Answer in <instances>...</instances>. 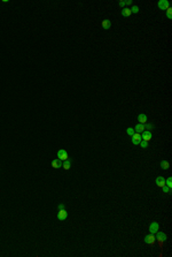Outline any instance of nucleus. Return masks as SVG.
<instances>
[{
  "mask_svg": "<svg viewBox=\"0 0 172 257\" xmlns=\"http://www.w3.org/2000/svg\"><path fill=\"white\" fill-rule=\"evenodd\" d=\"M155 234H156V240L160 242V244H163L165 242V240H166V234L163 233V232H158V231Z\"/></svg>",
  "mask_w": 172,
  "mask_h": 257,
  "instance_id": "1",
  "label": "nucleus"
},
{
  "mask_svg": "<svg viewBox=\"0 0 172 257\" xmlns=\"http://www.w3.org/2000/svg\"><path fill=\"white\" fill-rule=\"evenodd\" d=\"M157 6H158V8H160L161 11H166V9L170 7V4H169L168 0H160V1L157 2Z\"/></svg>",
  "mask_w": 172,
  "mask_h": 257,
  "instance_id": "2",
  "label": "nucleus"
},
{
  "mask_svg": "<svg viewBox=\"0 0 172 257\" xmlns=\"http://www.w3.org/2000/svg\"><path fill=\"white\" fill-rule=\"evenodd\" d=\"M145 242H146L147 244L153 246V244H155V242H156V238L154 236V234H148V235H146V238H145Z\"/></svg>",
  "mask_w": 172,
  "mask_h": 257,
  "instance_id": "3",
  "label": "nucleus"
},
{
  "mask_svg": "<svg viewBox=\"0 0 172 257\" xmlns=\"http://www.w3.org/2000/svg\"><path fill=\"white\" fill-rule=\"evenodd\" d=\"M57 158L59 159H61L62 162L63 160H65V159H68V152L64 150V149H60L59 151H57Z\"/></svg>",
  "mask_w": 172,
  "mask_h": 257,
  "instance_id": "4",
  "label": "nucleus"
},
{
  "mask_svg": "<svg viewBox=\"0 0 172 257\" xmlns=\"http://www.w3.org/2000/svg\"><path fill=\"white\" fill-rule=\"evenodd\" d=\"M142 141L141 138V135L140 134H138V133H134L133 135H132V143L134 144V145H139V143Z\"/></svg>",
  "mask_w": 172,
  "mask_h": 257,
  "instance_id": "5",
  "label": "nucleus"
},
{
  "mask_svg": "<svg viewBox=\"0 0 172 257\" xmlns=\"http://www.w3.org/2000/svg\"><path fill=\"white\" fill-rule=\"evenodd\" d=\"M68 218V212L65 211V209H63V210H59V212H57V219L59 220H65Z\"/></svg>",
  "mask_w": 172,
  "mask_h": 257,
  "instance_id": "6",
  "label": "nucleus"
},
{
  "mask_svg": "<svg viewBox=\"0 0 172 257\" xmlns=\"http://www.w3.org/2000/svg\"><path fill=\"white\" fill-rule=\"evenodd\" d=\"M151 133L149 132V130H145L143 133H141V138L142 141H147V142H149L150 140H151Z\"/></svg>",
  "mask_w": 172,
  "mask_h": 257,
  "instance_id": "7",
  "label": "nucleus"
},
{
  "mask_svg": "<svg viewBox=\"0 0 172 257\" xmlns=\"http://www.w3.org/2000/svg\"><path fill=\"white\" fill-rule=\"evenodd\" d=\"M158 224L156 223V221H153V223L149 225V233L150 234H155L157 231H158Z\"/></svg>",
  "mask_w": 172,
  "mask_h": 257,
  "instance_id": "8",
  "label": "nucleus"
},
{
  "mask_svg": "<svg viewBox=\"0 0 172 257\" xmlns=\"http://www.w3.org/2000/svg\"><path fill=\"white\" fill-rule=\"evenodd\" d=\"M62 163H63V162H62L61 159L56 158L52 162V167L53 168H60V167H62Z\"/></svg>",
  "mask_w": 172,
  "mask_h": 257,
  "instance_id": "9",
  "label": "nucleus"
},
{
  "mask_svg": "<svg viewBox=\"0 0 172 257\" xmlns=\"http://www.w3.org/2000/svg\"><path fill=\"white\" fill-rule=\"evenodd\" d=\"M101 26H102V28H103L105 30H108V29H110V27H111V22H110V20L106 19V20L102 21Z\"/></svg>",
  "mask_w": 172,
  "mask_h": 257,
  "instance_id": "10",
  "label": "nucleus"
},
{
  "mask_svg": "<svg viewBox=\"0 0 172 257\" xmlns=\"http://www.w3.org/2000/svg\"><path fill=\"white\" fill-rule=\"evenodd\" d=\"M145 125H142V123H138V125L134 127V132L138 133V134H141V133L145 132Z\"/></svg>",
  "mask_w": 172,
  "mask_h": 257,
  "instance_id": "11",
  "label": "nucleus"
},
{
  "mask_svg": "<svg viewBox=\"0 0 172 257\" xmlns=\"http://www.w3.org/2000/svg\"><path fill=\"white\" fill-rule=\"evenodd\" d=\"M138 121H139V123L146 125V122H147V115H146V114H143V113L139 114V115H138Z\"/></svg>",
  "mask_w": 172,
  "mask_h": 257,
  "instance_id": "12",
  "label": "nucleus"
},
{
  "mask_svg": "<svg viewBox=\"0 0 172 257\" xmlns=\"http://www.w3.org/2000/svg\"><path fill=\"white\" fill-rule=\"evenodd\" d=\"M156 185L162 188L163 186H165V179L163 178V176H157L156 178Z\"/></svg>",
  "mask_w": 172,
  "mask_h": 257,
  "instance_id": "13",
  "label": "nucleus"
},
{
  "mask_svg": "<svg viewBox=\"0 0 172 257\" xmlns=\"http://www.w3.org/2000/svg\"><path fill=\"white\" fill-rule=\"evenodd\" d=\"M120 14H122V16H125V17H129V16L131 15L132 13H131V9H130V8H129V7H124L123 9H122V13H120Z\"/></svg>",
  "mask_w": 172,
  "mask_h": 257,
  "instance_id": "14",
  "label": "nucleus"
},
{
  "mask_svg": "<svg viewBox=\"0 0 172 257\" xmlns=\"http://www.w3.org/2000/svg\"><path fill=\"white\" fill-rule=\"evenodd\" d=\"M62 167H63L64 170H69L71 167V163L69 159H65V160H63V163H62Z\"/></svg>",
  "mask_w": 172,
  "mask_h": 257,
  "instance_id": "15",
  "label": "nucleus"
},
{
  "mask_svg": "<svg viewBox=\"0 0 172 257\" xmlns=\"http://www.w3.org/2000/svg\"><path fill=\"white\" fill-rule=\"evenodd\" d=\"M169 167H170V164H169L166 160H162L161 162V168L162 170H169Z\"/></svg>",
  "mask_w": 172,
  "mask_h": 257,
  "instance_id": "16",
  "label": "nucleus"
},
{
  "mask_svg": "<svg viewBox=\"0 0 172 257\" xmlns=\"http://www.w3.org/2000/svg\"><path fill=\"white\" fill-rule=\"evenodd\" d=\"M162 189H163V193H164V194H170V193H171V188H169L166 185L163 186V187H162Z\"/></svg>",
  "mask_w": 172,
  "mask_h": 257,
  "instance_id": "17",
  "label": "nucleus"
},
{
  "mask_svg": "<svg viewBox=\"0 0 172 257\" xmlns=\"http://www.w3.org/2000/svg\"><path fill=\"white\" fill-rule=\"evenodd\" d=\"M126 133H127V135H130V136H132L133 134H134V128H131V127H129V128L126 129Z\"/></svg>",
  "mask_w": 172,
  "mask_h": 257,
  "instance_id": "18",
  "label": "nucleus"
},
{
  "mask_svg": "<svg viewBox=\"0 0 172 257\" xmlns=\"http://www.w3.org/2000/svg\"><path fill=\"white\" fill-rule=\"evenodd\" d=\"M139 145L141 148H143V149H146V148H148V142L147 141H141L140 143H139Z\"/></svg>",
  "mask_w": 172,
  "mask_h": 257,
  "instance_id": "19",
  "label": "nucleus"
},
{
  "mask_svg": "<svg viewBox=\"0 0 172 257\" xmlns=\"http://www.w3.org/2000/svg\"><path fill=\"white\" fill-rule=\"evenodd\" d=\"M166 16H168V19H172V8L169 7L166 9Z\"/></svg>",
  "mask_w": 172,
  "mask_h": 257,
  "instance_id": "20",
  "label": "nucleus"
},
{
  "mask_svg": "<svg viewBox=\"0 0 172 257\" xmlns=\"http://www.w3.org/2000/svg\"><path fill=\"white\" fill-rule=\"evenodd\" d=\"M165 185L168 186L169 188H171V187H172V178H168V179H166V181H165Z\"/></svg>",
  "mask_w": 172,
  "mask_h": 257,
  "instance_id": "21",
  "label": "nucleus"
},
{
  "mask_svg": "<svg viewBox=\"0 0 172 257\" xmlns=\"http://www.w3.org/2000/svg\"><path fill=\"white\" fill-rule=\"evenodd\" d=\"M131 9V13H139V7L138 6H133L132 8H130Z\"/></svg>",
  "mask_w": 172,
  "mask_h": 257,
  "instance_id": "22",
  "label": "nucleus"
},
{
  "mask_svg": "<svg viewBox=\"0 0 172 257\" xmlns=\"http://www.w3.org/2000/svg\"><path fill=\"white\" fill-rule=\"evenodd\" d=\"M57 209H59V210H63V209H65V205H64L63 203H61V204L57 206Z\"/></svg>",
  "mask_w": 172,
  "mask_h": 257,
  "instance_id": "23",
  "label": "nucleus"
},
{
  "mask_svg": "<svg viewBox=\"0 0 172 257\" xmlns=\"http://www.w3.org/2000/svg\"><path fill=\"white\" fill-rule=\"evenodd\" d=\"M145 128H146V129H151V128H153V125H150V123H147V125H145Z\"/></svg>",
  "mask_w": 172,
  "mask_h": 257,
  "instance_id": "24",
  "label": "nucleus"
},
{
  "mask_svg": "<svg viewBox=\"0 0 172 257\" xmlns=\"http://www.w3.org/2000/svg\"><path fill=\"white\" fill-rule=\"evenodd\" d=\"M132 4H133L132 0H126V1H125V5H127V6H130V5H132Z\"/></svg>",
  "mask_w": 172,
  "mask_h": 257,
  "instance_id": "25",
  "label": "nucleus"
},
{
  "mask_svg": "<svg viewBox=\"0 0 172 257\" xmlns=\"http://www.w3.org/2000/svg\"><path fill=\"white\" fill-rule=\"evenodd\" d=\"M118 4H119V6H120V7H122V8H124V7H125V1H119Z\"/></svg>",
  "mask_w": 172,
  "mask_h": 257,
  "instance_id": "26",
  "label": "nucleus"
}]
</instances>
